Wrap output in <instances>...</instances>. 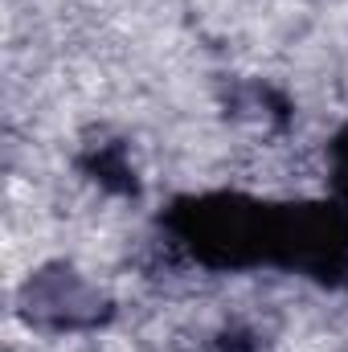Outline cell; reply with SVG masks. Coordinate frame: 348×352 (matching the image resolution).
<instances>
[{"label": "cell", "instance_id": "1", "mask_svg": "<svg viewBox=\"0 0 348 352\" xmlns=\"http://www.w3.org/2000/svg\"><path fill=\"white\" fill-rule=\"evenodd\" d=\"M164 230L176 246L205 270L246 274L274 270L279 234H283V201H262L250 192H184L164 209Z\"/></svg>", "mask_w": 348, "mask_h": 352}, {"label": "cell", "instance_id": "2", "mask_svg": "<svg viewBox=\"0 0 348 352\" xmlns=\"http://www.w3.org/2000/svg\"><path fill=\"white\" fill-rule=\"evenodd\" d=\"M274 270L312 278L320 287L348 283V205L328 201H283V234Z\"/></svg>", "mask_w": 348, "mask_h": 352}, {"label": "cell", "instance_id": "3", "mask_svg": "<svg viewBox=\"0 0 348 352\" xmlns=\"http://www.w3.org/2000/svg\"><path fill=\"white\" fill-rule=\"evenodd\" d=\"M25 316L50 332H78L94 328L107 316V299L70 266H45L25 283Z\"/></svg>", "mask_w": 348, "mask_h": 352}, {"label": "cell", "instance_id": "4", "mask_svg": "<svg viewBox=\"0 0 348 352\" xmlns=\"http://www.w3.org/2000/svg\"><path fill=\"white\" fill-rule=\"evenodd\" d=\"M87 168L94 173V180H98V184H107V188L135 192V173L127 168V160H123V152H119L115 144H102V148L87 160Z\"/></svg>", "mask_w": 348, "mask_h": 352}, {"label": "cell", "instance_id": "5", "mask_svg": "<svg viewBox=\"0 0 348 352\" xmlns=\"http://www.w3.org/2000/svg\"><path fill=\"white\" fill-rule=\"evenodd\" d=\"M328 184H332V197L348 205V123L328 144Z\"/></svg>", "mask_w": 348, "mask_h": 352}, {"label": "cell", "instance_id": "6", "mask_svg": "<svg viewBox=\"0 0 348 352\" xmlns=\"http://www.w3.org/2000/svg\"><path fill=\"white\" fill-rule=\"evenodd\" d=\"M213 352H262V344H259V336H254V332L226 328V332L213 340Z\"/></svg>", "mask_w": 348, "mask_h": 352}, {"label": "cell", "instance_id": "7", "mask_svg": "<svg viewBox=\"0 0 348 352\" xmlns=\"http://www.w3.org/2000/svg\"><path fill=\"white\" fill-rule=\"evenodd\" d=\"M345 291H348V283H345Z\"/></svg>", "mask_w": 348, "mask_h": 352}]
</instances>
